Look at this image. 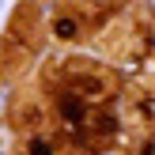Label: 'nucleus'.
I'll return each instance as SVG.
<instances>
[{"mask_svg":"<svg viewBox=\"0 0 155 155\" xmlns=\"http://www.w3.org/2000/svg\"><path fill=\"white\" fill-rule=\"evenodd\" d=\"M61 117L64 121H83V102L80 98H64L61 102Z\"/></svg>","mask_w":155,"mask_h":155,"instance_id":"obj_1","label":"nucleus"},{"mask_svg":"<svg viewBox=\"0 0 155 155\" xmlns=\"http://www.w3.org/2000/svg\"><path fill=\"white\" fill-rule=\"evenodd\" d=\"M53 30H57V38H76V23L72 19H57Z\"/></svg>","mask_w":155,"mask_h":155,"instance_id":"obj_2","label":"nucleus"},{"mask_svg":"<svg viewBox=\"0 0 155 155\" xmlns=\"http://www.w3.org/2000/svg\"><path fill=\"white\" fill-rule=\"evenodd\" d=\"M27 151H30V155H49V144H45V140H30Z\"/></svg>","mask_w":155,"mask_h":155,"instance_id":"obj_3","label":"nucleus"}]
</instances>
